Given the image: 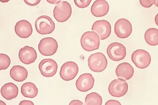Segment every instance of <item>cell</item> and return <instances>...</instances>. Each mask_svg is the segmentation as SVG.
<instances>
[{"instance_id": "cell-23", "label": "cell", "mask_w": 158, "mask_h": 105, "mask_svg": "<svg viewBox=\"0 0 158 105\" xmlns=\"http://www.w3.org/2000/svg\"><path fill=\"white\" fill-rule=\"evenodd\" d=\"M0 70H5L10 66L11 63V60L7 55L0 54Z\"/></svg>"}, {"instance_id": "cell-16", "label": "cell", "mask_w": 158, "mask_h": 105, "mask_svg": "<svg viewBox=\"0 0 158 105\" xmlns=\"http://www.w3.org/2000/svg\"><path fill=\"white\" fill-rule=\"evenodd\" d=\"M116 74L118 79L125 81L129 80L134 74V69L130 64L123 62L117 67L115 70Z\"/></svg>"}, {"instance_id": "cell-14", "label": "cell", "mask_w": 158, "mask_h": 105, "mask_svg": "<svg viewBox=\"0 0 158 105\" xmlns=\"http://www.w3.org/2000/svg\"><path fill=\"white\" fill-rule=\"evenodd\" d=\"M19 57L22 63L29 64L35 62L37 58V54L34 48L26 46L20 50Z\"/></svg>"}, {"instance_id": "cell-4", "label": "cell", "mask_w": 158, "mask_h": 105, "mask_svg": "<svg viewBox=\"0 0 158 105\" xmlns=\"http://www.w3.org/2000/svg\"><path fill=\"white\" fill-rule=\"evenodd\" d=\"M72 14V8L70 4L65 1H61L56 4L53 10L54 18L60 22L67 21Z\"/></svg>"}, {"instance_id": "cell-28", "label": "cell", "mask_w": 158, "mask_h": 105, "mask_svg": "<svg viewBox=\"0 0 158 105\" xmlns=\"http://www.w3.org/2000/svg\"><path fill=\"white\" fill-rule=\"evenodd\" d=\"M19 105H34V104L33 102L31 101L27 100H23L21 101L19 104Z\"/></svg>"}, {"instance_id": "cell-26", "label": "cell", "mask_w": 158, "mask_h": 105, "mask_svg": "<svg viewBox=\"0 0 158 105\" xmlns=\"http://www.w3.org/2000/svg\"><path fill=\"white\" fill-rule=\"evenodd\" d=\"M25 3L27 5L31 6H34L37 5L41 2V1L36 0H29V1H24Z\"/></svg>"}, {"instance_id": "cell-29", "label": "cell", "mask_w": 158, "mask_h": 105, "mask_svg": "<svg viewBox=\"0 0 158 105\" xmlns=\"http://www.w3.org/2000/svg\"><path fill=\"white\" fill-rule=\"evenodd\" d=\"M84 103L78 100H73L69 104L70 105H82Z\"/></svg>"}, {"instance_id": "cell-19", "label": "cell", "mask_w": 158, "mask_h": 105, "mask_svg": "<svg viewBox=\"0 0 158 105\" xmlns=\"http://www.w3.org/2000/svg\"><path fill=\"white\" fill-rule=\"evenodd\" d=\"M10 74L12 79L17 82H22L27 78L28 72L25 67L17 65L14 66L10 69Z\"/></svg>"}, {"instance_id": "cell-12", "label": "cell", "mask_w": 158, "mask_h": 105, "mask_svg": "<svg viewBox=\"0 0 158 105\" xmlns=\"http://www.w3.org/2000/svg\"><path fill=\"white\" fill-rule=\"evenodd\" d=\"M92 30L97 32L100 36L101 40H103L107 38L111 32V26L110 23L107 20H98L92 26Z\"/></svg>"}, {"instance_id": "cell-6", "label": "cell", "mask_w": 158, "mask_h": 105, "mask_svg": "<svg viewBox=\"0 0 158 105\" xmlns=\"http://www.w3.org/2000/svg\"><path fill=\"white\" fill-rule=\"evenodd\" d=\"M131 61L136 66L140 69L148 67L151 62V57L149 52L143 49H138L133 52Z\"/></svg>"}, {"instance_id": "cell-8", "label": "cell", "mask_w": 158, "mask_h": 105, "mask_svg": "<svg viewBox=\"0 0 158 105\" xmlns=\"http://www.w3.org/2000/svg\"><path fill=\"white\" fill-rule=\"evenodd\" d=\"M128 88V84L125 80L118 79L111 82L109 86L108 90L111 96L120 98L126 94Z\"/></svg>"}, {"instance_id": "cell-25", "label": "cell", "mask_w": 158, "mask_h": 105, "mask_svg": "<svg viewBox=\"0 0 158 105\" xmlns=\"http://www.w3.org/2000/svg\"><path fill=\"white\" fill-rule=\"evenodd\" d=\"M92 1L90 0H75L74 2L76 5L79 8H84L88 6Z\"/></svg>"}, {"instance_id": "cell-5", "label": "cell", "mask_w": 158, "mask_h": 105, "mask_svg": "<svg viewBox=\"0 0 158 105\" xmlns=\"http://www.w3.org/2000/svg\"><path fill=\"white\" fill-rule=\"evenodd\" d=\"M58 43L53 38L48 37L42 39L38 45V50L43 55L48 56L54 55L58 50Z\"/></svg>"}, {"instance_id": "cell-9", "label": "cell", "mask_w": 158, "mask_h": 105, "mask_svg": "<svg viewBox=\"0 0 158 105\" xmlns=\"http://www.w3.org/2000/svg\"><path fill=\"white\" fill-rule=\"evenodd\" d=\"M114 33L117 36L121 38L129 37L132 32V26L130 22L125 18L118 20L114 25Z\"/></svg>"}, {"instance_id": "cell-18", "label": "cell", "mask_w": 158, "mask_h": 105, "mask_svg": "<svg viewBox=\"0 0 158 105\" xmlns=\"http://www.w3.org/2000/svg\"><path fill=\"white\" fill-rule=\"evenodd\" d=\"M1 92L4 98L10 100L17 97L19 94V88L14 83H9L2 87Z\"/></svg>"}, {"instance_id": "cell-24", "label": "cell", "mask_w": 158, "mask_h": 105, "mask_svg": "<svg viewBox=\"0 0 158 105\" xmlns=\"http://www.w3.org/2000/svg\"><path fill=\"white\" fill-rule=\"evenodd\" d=\"M139 2L141 5L145 8H150L153 4L158 7V1H156V0H149V1L140 0Z\"/></svg>"}, {"instance_id": "cell-10", "label": "cell", "mask_w": 158, "mask_h": 105, "mask_svg": "<svg viewBox=\"0 0 158 105\" xmlns=\"http://www.w3.org/2000/svg\"><path fill=\"white\" fill-rule=\"evenodd\" d=\"M78 71V67L76 63L68 61L62 66L60 75L64 80L69 81L74 79L77 75Z\"/></svg>"}, {"instance_id": "cell-27", "label": "cell", "mask_w": 158, "mask_h": 105, "mask_svg": "<svg viewBox=\"0 0 158 105\" xmlns=\"http://www.w3.org/2000/svg\"><path fill=\"white\" fill-rule=\"evenodd\" d=\"M106 105H121V103L118 101L114 100H108L105 103Z\"/></svg>"}, {"instance_id": "cell-20", "label": "cell", "mask_w": 158, "mask_h": 105, "mask_svg": "<svg viewBox=\"0 0 158 105\" xmlns=\"http://www.w3.org/2000/svg\"><path fill=\"white\" fill-rule=\"evenodd\" d=\"M38 89L33 83L29 82L24 83L21 87V92L25 97L34 98L37 95Z\"/></svg>"}, {"instance_id": "cell-7", "label": "cell", "mask_w": 158, "mask_h": 105, "mask_svg": "<svg viewBox=\"0 0 158 105\" xmlns=\"http://www.w3.org/2000/svg\"><path fill=\"white\" fill-rule=\"evenodd\" d=\"M107 52L109 58L114 61L124 59L127 55L125 46L122 44L117 42L110 44L107 48Z\"/></svg>"}, {"instance_id": "cell-3", "label": "cell", "mask_w": 158, "mask_h": 105, "mask_svg": "<svg viewBox=\"0 0 158 105\" xmlns=\"http://www.w3.org/2000/svg\"><path fill=\"white\" fill-rule=\"evenodd\" d=\"M35 25L37 32L41 35L50 34L55 29V22L47 15L39 17L35 20Z\"/></svg>"}, {"instance_id": "cell-21", "label": "cell", "mask_w": 158, "mask_h": 105, "mask_svg": "<svg viewBox=\"0 0 158 105\" xmlns=\"http://www.w3.org/2000/svg\"><path fill=\"white\" fill-rule=\"evenodd\" d=\"M158 30L155 28L148 29L144 34V39L147 43L151 46L158 45Z\"/></svg>"}, {"instance_id": "cell-17", "label": "cell", "mask_w": 158, "mask_h": 105, "mask_svg": "<svg viewBox=\"0 0 158 105\" xmlns=\"http://www.w3.org/2000/svg\"><path fill=\"white\" fill-rule=\"evenodd\" d=\"M110 9L108 2L104 0L96 1L91 6V12L96 17H101L106 15Z\"/></svg>"}, {"instance_id": "cell-22", "label": "cell", "mask_w": 158, "mask_h": 105, "mask_svg": "<svg viewBox=\"0 0 158 105\" xmlns=\"http://www.w3.org/2000/svg\"><path fill=\"white\" fill-rule=\"evenodd\" d=\"M102 103V97L98 94L93 92L88 95L85 98V105H101Z\"/></svg>"}, {"instance_id": "cell-30", "label": "cell", "mask_w": 158, "mask_h": 105, "mask_svg": "<svg viewBox=\"0 0 158 105\" xmlns=\"http://www.w3.org/2000/svg\"><path fill=\"white\" fill-rule=\"evenodd\" d=\"M61 1H55V0H53V1H47L48 3L52 4H57L59 3Z\"/></svg>"}, {"instance_id": "cell-32", "label": "cell", "mask_w": 158, "mask_h": 105, "mask_svg": "<svg viewBox=\"0 0 158 105\" xmlns=\"http://www.w3.org/2000/svg\"><path fill=\"white\" fill-rule=\"evenodd\" d=\"M1 2H9V1H1Z\"/></svg>"}, {"instance_id": "cell-13", "label": "cell", "mask_w": 158, "mask_h": 105, "mask_svg": "<svg viewBox=\"0 0 158 105\" xmlns=\"http://www.w3.org/2000/svg\"><path fill=\"white\" fill-rule=\"evenodd\" d=\"M95 79L91 74L85 73L80 75L77 79L76 85L77 89L82 92H86L94 87Z\"/></svg>"}, {"instance_id": "cell-31", "label": "cell", "mask_w": 158, "mask_h": 105, "mask_svg": "<svg viewBox=\"0 0 158 105\" xmlns=\"http://www.w3.org/2000/svg\"><path fill=\"white\" fill-rule=\"evenodd\" d=\"M155 21L156 24L158 26V14L156 15L155 17Z\"/></svg>"}, {"instance_id": "cell-1", "label": "cell", "mask_w": 158, "mask_h": 105, "mask_svg": "<svg viewBox=\"0 0 158 105\" xmlns=\"http://www.w3.org/2000/svg\"><path fill=\"white\" fill-rule=\"evenodd\" d=\"M81 42L82 47L86 51H94L99 49L100 44V37L95 32L87 31L82 35Z\"/></svg>"}, {"instance_id": "cell-11", "label": "cell", "mask_w": 158, "mask_h": 105, "mask_svg": "<svg viewBox=\"0 0 158 105\" xmlns=\"http://www.w3.org/2000/svg\"><path fill=\"white\" fill-rule=\"evenodd\" d=\"M39 69L41 74L46 77L54 76L57 73L58 66L56 62L50 59H44L39 63Z\"/></svg>"}, {"instance_id": "cell-15", "label": "cell", "mask_w": 158, "mask_h": 105, "mask_svg": "<svg viewBox=\"0 0 158 105\" xmlns=\"http://www.w3.org/2000/svg\"><path fill=\"white\" fill-rule=\"evenodd\" d=\"M15 31L18 36L22 38H27L32 34V26L28 21L22 20L18 22L15 26Z\"/></svg>"}, {"instance_id": "cell-2", "label": "cell", "mask_w": 158, "mask_h": 105, "mask_svg": "<svg viewBox=\"0 0 158 105\" xmlns=\"http://www.w3.org/2000/svg\"><path fill=\"white\" fill-rule=\"evenodd\" d=\"M108 60L105 55L98 52L92 54L88 59V65L89 69L95 72L99 73L106 69Z\"/></svg>"}]
</instances>
